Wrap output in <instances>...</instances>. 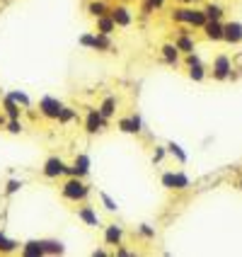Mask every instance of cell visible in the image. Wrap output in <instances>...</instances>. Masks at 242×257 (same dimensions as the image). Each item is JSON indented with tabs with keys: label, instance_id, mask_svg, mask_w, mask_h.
<instances>
[{
	"label": "cell",
	"instance_id": "obj_1",
	"mask_svg": "<svg viewBox=\"0 0 242 257\" xmlns=\"http://www.w3.org/2000/svg\"><path fill=\"white\" fill-rule=\"evenodd\" d=\"M63 194L68 199H83L87 194V187L80 180H71V182H66V187H63Z\"/></svg>",
	"mask_w": 242,
	"mask_h": 257
},
{
	"label": "cell",
	"instance_id": "obj_2",
	"mask_svg": "<svg viewBox=\"0 0 242 257\" xmlns=\"http://www.w3.org/2000/svg\"><path fill=\"white\" fill-rule=\"evenodd\" d=\"M61 102L58 100H51V97H44L42 100V112H44V116H49V119H58L61 116Z\"/></svg>",
	"mask_w": 242,
	"mask_h": 257
},
{
	"label": "cell",
	"instance_id": "obj_3",
	"mask_svg": "<svg viewBox=\"0 0 242 257\" xmlns=\"http://www.w3.org/2000/svg\"><path fill=\"white\" fill-rule=\"evenodd\" d=\"M223 39L230 44H237L242 39V25L240 22H230V25H225L223 27Z\"/></svg>",
	"mask_w": 242,
	"mask_h": 257
},
{
	"label": "cell",
	"instance_id": "obj_4",
	"mask_svg": "<svg viewBox=\"0 0 242 257\" xmlns=\"http://www.w3.org/2000/svg\"><path fill=\"white\" fill-rule=\"evenodd\" d=\"M63 172H66V165H63L61 158L46 160V165H44V175H46V177H58V175H63Z\"/></svg>",
	"mask_w": 242,
	"mask_h": 257
},
{
	"label": "cell",
	"instance_id": "obj_5",
	"mask_svg": "<svg viewBox=\"0 0 242 257\" xmlns=\"http://www.w3.org/2000/svg\"><path fill=\"white\" fill-rule=\"evenodd\" d=\"M203 29H206V37H208V39H213V42H220V39H223V25H220L218 20H208V22L203 25Z\"/></svg>",
	"mask_w": 242,
	"mask_h": 257
},
{
	"label": "cell",
	"instance_id": "obj_6",
	"mask_svg": "<svg viewBox=\"0 0 242 257\" xmlns=\"http://www.w3.org/2000/svg\"><path fill=\"white\" fill-rule=\"evenodd\" d=\"M215 78H225V75H228L230 73V61L225 56H218L215 58Z\"/></svg>",
	"mask_w": 242,
	"mask_h": 257
},
{
	"label": "cell",
	"instance_id": "obj_7",
	"mask_svg": "<svg viewBox=\"0 0 242 257\" xmlns=\"http://www.w3.org/2000/svg\"><path fill=\"white\" fill-rule=\"evenodd\" d=\"M112 20H114V25H124L126 27L131 22V15H128L126 8H116V10H112Z\"/></svg>",
	"mask_w": 242,
	"mask_h": 257
},
{
	"label": "cell",
	"instance_id": "obj_8",
	"mask_svg": "<svg viewBox=\"0 0 242 257\" xmlns=\"http://www.w3.org/2000/svg\"><path fill=\"white\" fill-rule=\"evenodd\" d=\"M100 126H102V114L100 112H90L87 114V131L95 134V131H100Z\"/></svg>",
	"mask_w": 242,
	"mask_h": 257
},
{
	"label": "cell",
	"instance_id": "obj_9",
	"mask_svg": "<svg viewBox=\"0 0 242 257\" xmlns=\"http://www.w3.org/2000/svg\"><path fill=\"white\" fill-rule=\"evenodd\" d=\"M121 128L128 131V134H138V131H141V119H138V116H133V119H124V121H121Z\"/></svg>",
	"mask_w": 242,
	"mask_h": 257
},
{
	"label": "cell",
	"instance_id": "obj_10",
	"mask_svg": "<svg viewBox=\"0 0 242 257\" xmlns=\"http://www.w3.org/2000/svg\"><path fill=\"white\" fill-rule=\"evenodd\" d=\"M203 15H206V20H220V15H223V10H220L218 5H206V10H203Z\"/></svg>",
	"mask_w": 242,
	"mask_h": 257
},
{
	"label": "cell",
	"instance_id": "obj_11",
	"mask_svg": "<svg viewBox=\"0 0 242 257\" xmlns=\"http://www.w3.org/2000/svg\"><path fill=\"white\" fill-rule=\"evenodd\" d=\"M87 165H90V160H87L85 156H80L78 160H75V168H73V172H75V175H85Z\"/></svg>",
	"mask_w": 242,
	"mask_h": 257
},
{
	"label": "cell",
	"instance_id": "obj_12",
	"mask_svg": "<svg viewBox=\"0 0 242 257\" xmlns=\"http://www.w3.org/2000/svg\"><path fill=\"white\" fill-rule=\"evenodd\" d=\"M100 29H102V34H112V29H114V20L102 15L100 17Z\"/></svg>",
	"mask_w": 242,
	"mask_h": 257
},
{
	"label": "cell",
	"instance_id": "obj_13",
	"mask_svg": "<svg viewBox=\"0 0 242 257\" xmlns=\"http://www.w3.org/2000/svg\"><path fill=\"white\" fill-rule=\"evenodd\" d=\"M119 240H121V230L116 228V226H109V228H107V243H119Z\"/></svg>",
	"mask_w": 242,
	"mask_h": 257
},
{
	"label": "cell",
	"instance_id": "obj_14",
	"mask_svg": "<svg viewBox=\"0 0 242 257\" xmlns=\"http://www.w3.org/2000/svg\"><path fill=\"white\" fill-rule=\"evenodd\" d=\"M25 255H44V245L42 243H27Z\"/></svg>",
	"mask_w": 242,
	"mask_h": 257
},
{
	"label": "cell",
	"instance_id": "obj_15",
	"mask_svg": "<svg viewBox=\"0 0 242 257\" xmlns=\"http://www.w3.org/2000/svg\"><path fill=\"white\" fill-rule=\"evenodd\" d=\"M80 218H85L87 223H90V226H97V223H100V221H97V216H95V211H92V209H83V211H80Z\"/></svg>",
	"mask_w": 242,
	"mask_h": 257
},
{
	"label": "cell",
	"instance_id": "obj_16",
	"mask_svg": "<svg viewBox=\"0 0 242 257\" xmlns=\"http://www.w3.org/2000/svg\"><path fill=\"white\" fill-rule=\"evenodd\" d=\"M162 51H165V58H167L170 63H174V61H177V51H179V49H177V44H174V46H172V44H167Z\"/></svg>",
	"mask_w": 242,
	"mask_h": 257
},
{
	"label": "cell",
	"instance_id": "obj_17",
	"mask_svg": "<svg viewBox=\"0 0 242 257\" xmlns=\"http://www.w3.org/2000/svg\"><path fill=\"white\" fill-rule=\"evenodd\" d=\"M114 104H116V102L112 100V97H109V100H107L104 104H102L100 114H102V116H112V114H114Z\"/></svg>",
	"mask_w": 242,
	"mask_h": 257
},
{
	"label": "cell",
	"instance_id": "obj_18",
	"mask_svg": "<svg viewBox=\"0 0 242 257\" xmlns=\"http://www.w3.org/2000/svg\"><path fill=\"white\" fill-rule=\"evenodd\" d=\"M5 109H8V114L13 116V119H17V116H20V109H17V104H15L13 97H8V100H5Z\"/></svg>",
	"mask_w": 242,
	"mask_h": 257
},
{
	"label": "cell",
	"instance_id": "obj_19",
	"mask_svg": "<svg viewBox=\"0 0 242 257\" xmlns=\"http://www.w3.org/2000/svg\"><path fill=\"white\" fill-rule=\"evenodd\" d=\"M104 10H107V8H104L102 3H92V5H90V13L95 15V17H102V15H104Z\"/></svg>",
	"mask_w": 242,
	"mask_h": 257
},
{
	"label": "cell",
	"instance_id": "obj_20",
	"mask_svg": "<svg viewBox=\"0 0 242 257\" xmlns=\"http://www.w3.org/2000/svg\"><path fill=\"white\" fill-rule=\"evenodd\" d=\"M0 250H15V243L13 240H5V238L0 235Z\"/></svg>",
	"mask_w": 242,
	"mask_h": 257
},
{
	"label": "cell",
	"instance_id": "obj_21",
	"mask_svg": "<svg viewBox=\"0 0 242 257\" xmlns=\"http://www.w3.org/2000/svg\"><path fill=\"white\" fill-rule=\"evenodd\" d=\"M102 201H104V206H107L109 211H114V209H116V204H114V201H112V199H109L107 194H102Z\"/></svg>",
	"mask_w": 242,
	"mask_h": 257
},
{
	"label": "cell",
	"instance_id": "obj_22",
	"mask_svg": "<svg viewBox=\"0 0 242 257\" xmlns=\"http://www.w3.org/2000/svg\"><path fill=\"white\" fill-rule=\"evenodd\" d=\"M13 100H15V102H20V104H29V100L25 97V95H22V92H15Z\"/></svg>",
	"mask_w": 242,
	"mask_h": 257
},
{
	"label": "cell",
	"instance_id": "obj_23",
	"mask_svg": "<svg viewBox=\"0 0 242 257\" xmlns=\"http://www.w3.org/2000/svg\"><path fill=\"white\" fill-rule=\"evenodd\" d=\"M170 151H172V153H174L177 158H179V160H184V153L179 151V146H174V143H172V146H170Z\"/></svg>",
	"mask_w": 242,
	"mask_h": 257
},
{
	"label": "cell",
	"instance_id": "obj_24",
	"mask_svg": "<svg viewBox=\"0 0 242 257\" xmlns=\"http://www.w3.org/2000/svg\"><path fill=\"white\" fill-rule=\"evenodd\" d=\"M71 116H73V112H71V109H61V119H63V121H68Z\"/></svg>",
	"mask_w": 242,
	"mask_h": 257
},
{
	"label": "cell",
	"instance_id": "obj_25",
	"mask_svg": "<svg viewBox=\"0 0 242 257\" xmlns=\"http://www.w3.org/2000/svg\"><path fill=\"white\" fill-rule=\"evenodd\" d=\"M10 131H13V134L22 131V124H17V121H10Z\"/></svg>",
	"mask_w": 242,
	"mask_h": 257
},
{
	"label": "cell",
	"instance_id": "obj_26",
	"mask_svg": "<svg viewBox=\"0 0 242 257\" xmlns=\"http://www.w3.org/2000/svg\"><path fill=\"white\" fill-rule=\"evenodd\" d=\"M17 187H20L17 182H10V187H8V192H17Z\"/></svg>",
	"mask_w": 242,
	"mask_h": 257
},
{
	"label": "cell",
	"instance_id": "obj_27",
	"mask_svg": "<svg viewBox=\"0 0 242 257\" xmlns=\"http://www.w3.org/2000/svg\"><path fill=\"white\" fill-rule=\"evenodd\" d=\"M150 3H153V5H155V8H157V5H162L165 0H150Z\"/></svg>",
	"mask_w": 242,
	"mask_h": 257
},
{
	"label": "cell",
	"instance_id": "obj_28",
	"mask_svg": "<svg viewBox=\"0 0 242 257\" xmlns=\"http://www.w3.org/2000/svg\"><path fill=\"white\" fill-rule=\"evenodd\" d=\"M182 3H196V0H182Z\"/></svg>",
	"mask_w": 242,
	"mask_h": 257
}]
</instances>
